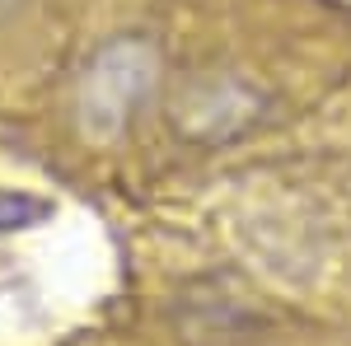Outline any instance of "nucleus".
Returning <instances> with one entry per match:
<instances>
[{"instance_id": "f03ea898", "label": "nucleus", "mask_w": 351, "mask_h": 346, "mask_svg": "<svg viewBox=\"0 0 351 346\" xmlns=\"http://www.w3.org/2000/svg\"><path fill=\"white\" fill-rule=\"evenodd\" d=\"M43 215H47V201L0 192V230H19V225H33V220H43Z\"/></svg>"}, {"instance_id": "f257e3e1", "label": "nucleus", "mask_w": 351, "mask_h": 346, "mask_svg": "<svg viewBox=\"0 0 351 346\" xmlns=\"http://www.w3.org/2000/svg\"><path fill=\"white\" fill-rule=\"evenodd\" d=\"M122 61H127V47H112V52L99 56L94 75L84 80V117H89L94 127L122 122V112H132V103L141 99V89L150 80V66H145V61L136 66L127 80H117V75H122Z\"/></svg>"}]
</instances>
